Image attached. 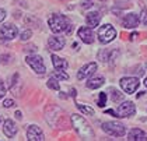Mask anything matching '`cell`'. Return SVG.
<instances>
[{"mask_svg": "<svg viewBox=\"0 0 147 141\" xmlns=\"http://www.w3.org/2000/svg\"><path fill=\"white\" fill-rule=\"evenodd\" d=\"M135 112H136V108H135V105H133V102H130V101L122 102V103L118 106V109H116L118 117H129V116H132Z\"/></svg>", "mask_w": 147, "mask_h": 141, "instance_id": "7", "label": "cell"}, {"mask_svg": "<svg viewBox=\"0 0 147 141\" xmlns=\"http://www.w3.org/2000/svg\"><path fill=\"white\" fill-rule=\"evenodd\" d=\"M53 76L56 77V78H59V80H69V76L63 71V70H57V71H55Z\"/></svg>", "mask_w": 147, "mask_h": 141, "instance_id": "22", "label": "cell"}, {"mask_svg": "<svg viewBox=\"0 0 147 141\" xmlns=\"http://www.w3.org/2000/svg\"><path fill=\"white\" fill-rule=\"evenodd\" d=\"M71 123H73L74 130L77 131V134L83 140H92L94 138V131L84 117H81L79 115H71Z\"/></svg>", "mask_w": 147, "mask_h": 141, "instance_id": "1", "label": "cell"}, {"mask_svg": "<svg viewBox=\"0 0 147 141\" xmlns=\"http://www.w3.org/2000/svg\"><path fill=\"white\" fill-rule=\"evenodd\" d=\"M48 24H49L51 30L55 34H59V32L70 34V31H71V25H70L69 20L65 15H62V14H53V15L49 18Z\"/></svg>", "mask_w": 147, "mask_h": 141, "instance_id": "2", "label": "cell"}, {"mask_svg": "<svg viewBox=\"0 0 147 141\" xmlns=\"http://www.w3.org/2000/svg\"><path fill=\"white\" fill-rule=\"evenodd\" d=\"M86 21H87L90 28H95V27H98V24L101 21V15H100V13H97V11H91V13L87 14Z\"/></svg>", "mask_w": 147, "mask_h": 141, "instance_id": "15", "label": "cell"}, {"mask_svg": "<svg viewBox=\"0 0 147 141\" xmlns=\"http://www.w3.org/2000/svg\"><path fill=\"white\" fill-rule=\"evenodd\" d=\"M104 83H105V78H104V77L91 78V80H88V83H87V88H90V89H97V88H100L101 85H104Z\"/></svg>", "mask_w": 147, "mask_h": 141, "instance_id": "18", "label": "cell"}, {"mask_svg": "<svg viewBox=\"0 0 147 141\" xmlns=\"http://www.w3.org/2000/svg\"><path fill=\"white\" fill-rule=\"evenodd\" d=\"M146 67H147V64H146Z\"/></svg>", "mask_w": 147, "mask_h": 141, "instance_id": "32", "label": "cell"}, {"mask_svg": "<svg viewBox=\"0 0 147 141\" xmlns=\"http://www.w3.org/2000/svg\"><path fill=\"white\" fill-rule=\"evenodd\" d=\"M139 80L136 77H123L121 78V87L126 94H133L139 88Z\"/></svg>", "mask_w": 147, "mask_h": 141, "instance_id": "6", "label": "cell"}, {"mask_svg": "<svg viewBox=\"0 0 147 141\" xmlns=\"http://www.w3.org/2000/svg\"><path fill=\"white\" fill-rule=\"evenodd\" d=\"M116 38V31L112 25L105 24L98 30V39L101 44H109Z\"/></svg>", "mask_w": 147, "mask_h": 141, "instance_id": "4", "label": "cell"}, {"mask_svg": "<svg viewBox=\"0 0 147 141\" xmlns=\"http://www.w3.org/2000/svg\"><path fill=\"white\" fill-rule=\"evenodd\" d=\"M32 35V31L31 30H25L23 34H21V41H28Z\"/></svg>", "mask_w": 147, "mask_h": 141, "instance_id": "24", "label": "cell"}, {"mask_svg": "<svg viewBox=\"0 0 147 141\" xmlns=\"http://www.w3.org/2000/svg\"><path fill=\"white\" fill-rule=\"evenodd\" d=\"M6 95V87H4V84L0 81V98H3Z\"/></svg>", "mask_w": 147, "mask_h": 141, "instance_id": "27", "label": "cell"}, {"mask_svg": "<svg viewBox=\"0 0 147 141\" xmlns=\"http://www.w3.org/2000/svg\"><path fill=\"white\" fill-rule=\"evenodd\" d=\"M4 18H6V11L3 10V9H0V22L3 21Z\"/></svg>", "mask_w": 147, "mask_h": 141, "instance_id": "28", "label": "cell"}, {"mask_svg": "<svg viewBox=\"0 0 147 141\" xmlns=\"http://www.w3.org/2000/svg\"><path fill=\"white\" fill-rule=\"evenodd\" d=\"M111 92H112L111 98H112V101H115V102H119V101H122V99H123V94H121L119 91H116V89H111Z\"/></svg>", "mask_w": 147, "mask_h": 141, "instance_id": "20", "label": "cell"}, {"mask_svg": "<svg viewBox=\"0 0 147 141\" xmlns=\"http://www.w3.org/2000/svg\"><path fill=\"white\" fill-rule=\"evenodd\" d=\"M139 22H140L139 17H137L136 14H133V13H130V14H126L123 17L122 24H123V27L126 30H130V28H136V27L139 25Z\"/></svg>", "mask_w": 147, "mask_h": 141, "instance_id": "12", "label": "cell"}, {"mask_svg": "<svg viewBox=\"0 0 147 141\" xmlns=\"http://www.w3.org/2000/svg\"><path fill=\"white\" fill-rule=\"evenodd\" d=\"M95 71H97V63H88V64H86L84 67H81L79 70L77 78H79V80H84V78H87V77L92 76Z\"/></svg>", "mask_w": 147, "mask_h": 141, "instance_id": "10", "label": "cell"}, {"mask_svg": "<svg viewBox=\"0 0 147 141\" xmlns=\"http://www.w3.org/2000/svg\"><path fill=\"white\" fill-rule=\"evenodd\" d=\"M48 87L52 88V89H55V91H59V89H60V85H59L57 80H55V78H49V81H48Z\"/></svg>", "mask_w": 147, "mask_h": 141, "instance_id": "21", "label": "cell"}, {"mask_svg": "<svg viewBox=\"0 0 147 141\" xmlns=\"http://www.w3.org/2000/svg\"><path fill=\"white\" fill-rule=\"evenodd\" d=\"M48 45H49V48L52 50H62L63 46H65V39L60 38V36H55L53 35V36H51L48 39Z\"/></svg>", "mask_w": 147, "mask_h": 141, "instance_id": "13", "label": "cell"}, {"mask_svg": "<svg viewBox=\"0 0 147 141\" xmlns=\"http://www.w3.org/2000/svg\"><path fill=\"white\" fill-rule=\"evenodd\" d=\"M105 103H107V94H105V92H101V94H100V99H98V106H100V108H104Z\"/></svg>", "mask_w": 147, "mask_h": 141, "instance_id": "23", "label": "cell"}, {"mask_svg": "<svg viewBox=\"0 0 147 141\" xmlns=\"http://www.w3.org/2000/svg\"><path fill=\"white\" fill-rule=\"evenodd\" d=\"M13 105H14V101L13 99H4V102H3V106L4 108H11Z\"/></svg>", "mask_w": 147, "mask_h": 141, "instance_id": "26", "label": "cell"}, {"mask_svg": "<svg viewBox=\"0 0 147 141\" xmlns=\"http://www.w3.org/2000/svg\"><path fill=\"white\" fill-rule=\"evenodd\" d=\"M102 130L105 131L107 134L112 136V137H123L126 129L123 124L116 123V122H105L102 123Z\"/></svg>", "mask_w": 147, "mask_h": 141, "instance_id": "3", "label": "cell"}, {"mask_svg": "<svg viewBox=\"0 0 147 141\" xmlns=\"http://www.w3.org/2000/svg\"><path fill=\"white\" fill-rule=\"evenodd\" d=\"M4 134L9 137V138H13L16 134H17V126L14 124L13 120H6L4 122Z\"/></svg>", "mask_w": 147, "mask_h": 141, "instance_id": "16", "label": "cell"}, {"mask_svg": "<svg viewBox=\"0 0 147 141\" xmlns=\"http://www.w3.org/2000/svg\"><path fill=\"white\" fill-rule=\"evenodd\" d=\"M77 35H79V38L84 42V44L90 45L94 42V34L91 31V28H88V27H81V28H79Z\"/></svg>", "mask_w": 147, "mask_h": 141, "instance_id": "11", "label": "cell"}, {"mask_svg": "<svg viewBox=\"0 0 147 141\" xmlns=\"http://www.w3.org/2000/svg\"><path fill=\"white\" fill-rule=\"evenodd\" d=\"M107 113H108V115H112V116H115V117H118V115H116V112H115V110H112V109H109V110H107Z\"/></svg>", "mask_w": 147, "mask_h": 141, "instance_id": "29", "label": "cell"}, {"mask_svg": "<svg viewBox=\"0 0 147 141\" xmlns=\"http://www.w3.org/2000/svg\"><path fill=\"white\" fill-rule=\"evenodd\" d=\"M76 106H77L79 110H81V112H83V113H86V115H91V116L94 115V109L90 108V106H86V105H81V103H77Z\"/></svg>", "mask_w": 147, "mask_h": 141, "instance_id": "19", "label": "cell"}, {"mask_svg": "<svg viewBox=\"0 0 147 141\" xmlns=\"http://www.w3.org/2000/svg\"><path fill=\"white\" fill-rule=\"evenodd\" d=\"M142 18H140V21L143 22V25H146L147 27V10H143L142 11V15H140Z\"/></svg>", "mask_w": 147, "mask_h": 141, "instance_id": "25", "label": "cell"}, {"mask_svg": "<svg viewBox=\"0 0 147 141\" xmlns=\"http://www.w3.org/2000/svg\"><path fill=\"white\" fill-rule=\"evenodd\" d=\"M17 32H18V30H17V27L13 25V24L3 25V27L0 28V36H1L3 39H6V41L14 39V38L17 36Z\"/></svg>", "mask_w": 147, "mask_h": 141, "instance_id": "8", "label": "cell"}, {"mask_svg": "<svg viewBox=\"0 0 147 141\" xmlns=\"http://www.w3.org/2000/svg\"><path fill=\"white\" fill-rule=\"evenodd\" d=\"M143 84H144V85H146V88H147V77H146V78H144V81H143Z\"/></svg>", "mask_w": 147, "mask_h": 141, "instance_id": "31", "label": "cell"}, {"mask_svg": "<svg viewBox=\"0 0 147 141\" xmlns=\"http://www.w3.org/2000/svg\"><path fill=\"white\" fill-rule=\"evenodd\" d=\"M27 138H28L30 141H42V140H45L42 130H41L38 126H34V124L28 127V130H27Z\"/></svg>", "mask_w": 147, "mask_h": 141, "instance_id": "9", "label": "cell"}, {"mask_svg": "<svg viewBox=\"0 0 147 141\" xmlns=\"http://www.w3.org/2000/svg\"><path fill=\"white\" fill-rule=\"evenodd\" d=\"M52 63H53V67L56 70H66L67 68V62L65 59L56 56V54H52Z\"/></svg>", "mask_w": 147, "mask_h": 141, "instance_id": "17", "label": "cell"}, {"mask_svg": "<svg viewBox=\"0 0 147 141\" xmlns=\"http://www.w3.org/2000/svg\"><path fill=\"white\" fill-rule=\"evenodd\" d=\"M127 140L130 141H146L147 140V134L140 129H132L129 131Z\"/></svg>", "mask_w": 147, "mask_h": 141, "instance_id": "14", "label": "cell"}, {"mask_svg": "<svg viewBox=\"0 0 147 141\" xmlns=\"http://www.w3.org/2000/svg\"><path fill=\"white\" fill-rule=\"evenodd\" d=\"M16 117H18V119H21V112H16Z\"/></svg>", "mask_w": 147, "mask_h": 141, "instance_id": "30", "label": "cell"}, {"mask_svg": "<svg viewBox=\"0 0 147 141\" xmlns=\"http://www.w3.org/2000/svg\"><path fill=\"white\" fill-rule=\"evenodd\" d=\"M25 60H27L28 64L32 67V70H34L35 73H38V74H45L46 67H45V63H44V60H42L41 56H28Z\"/></svg>", "mask_w": 147, "mask_h": 141, "instance_id": "5", "label": "cell"}]
</instances>
